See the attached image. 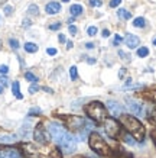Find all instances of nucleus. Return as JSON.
Instances as JSON below:
<instances>
[{"label":"nucleus","mask_w":156,"mask_h":158,"mask_svg":"<svg viewBox=\"0 0 156 158\" xmlns=\"http://www.w3.org/2000/svg\"><path fill=\"white\" fill-rule=\"evenodd\" d=\"M137 57L140 58H146L149 55V48L147 47H142V48H137Z\"/></svg>","instance_id":"nucleus-20"},{"label":"nucleus","mask_w":156,"mask_h":158,"mask_svg":"<svg viewBox=\"0 0 156 158\" xmlns=\"http://www.w3.org/2000/svg\"><path fill=\"white\" fill-rule=\"evenodd\" d=\"M42 113V110L39 109V107H32V109L29 110V116L32 118V116H38V115H41Z\"/></svg>","instance_id":"nucleus-27"},{"label":"nucleus","mask_w":156,"mask_h":158,"mask_svg":"<svg viewBox=\"0 0 156 158\" xmlns=\"http://www.w3.org/2000/svg\"><path fill=\"white\" fill-rule=\"evenodd\" d=\"M30 25H32V22H30L29 19H23V22H22V26H23L25 29H28Z\"/></svg>","instance_id":"nucleus-40"},{"label":"nucleus","mask_w":156,"mask_h":158,"mask_svg":"<svg viewBox=\"0 0 156 158\" xmlns=\"http://www.w3.org/2000/svg\"><path fill=\"white\" fill-rule=\"evenodd\" d=\"M2 22H3V19H2V16H0V25H2Z\"/></svg>","instance_id":"nucleus-53"},{"label":"nucleus","mask_w":156,"mask_h":158,"mask_svg":"<svg viewBox=\"0 0 156 158\" xmlns=\"http://www.w3.org/2000/svg\"><path fill=\"white\" fill-rule=\"evenodd\" d=\"M85 48H87V49H94V44H93V42H87V44H85Z\"/></svg>","instance_id":"nucleus-44"},{"label":"nucleus","mask_w":156,"mask_h":158,"mask_svg":"<svg viewBox=\"0 0 156 158\" xmlns=\"http://www.w3.org/2000/svg\"><path fill=\"white\" fill-rule=\"evenodd\" d=\"M153 45H155V47H156V38L153 39Z\"/></svg>","instance_id":"nucleus-52"},{"label":"nucleus","mask_w":156,"mask_h":158,"mask_svg":"<svg viewBox=\"0 0 156 158\" xmlns=\"http://www.w3.org/2000/svg\"><path fill=\"white\" fill-rule=\"evenodd\" d=\"M9 45H10V48L13 49V51H18V49H19V41H18V39L10 38L9 39Z\"/></svg>","instance_id":"nucleus-25"},{"label":"nucleus","mask_w":156,"mask_h":158,"mask_svg":"<svg viewBox=\"0 0 156 158\" xmlns=\"http://www.w3.org/2000/svg\"><path fill=\"white\" fill-rule=\"evenodd\" d=\"M126 76V68H120V71H118V78H123Z\"/></svg>","instance_id":"nucleus-42"},{"label":"nucleus","mask_w":156,"mask_h":158,"mask_svg":"<svg viewBox=\"0 0 156 158\" xmlns=\"http://www.w3.org/2000/svg\"><path fill=\"white\" fill-rule=\"evenodd\" d=\"M117 16H118V18H120V19L127 20V19H130V18H132V13H130L129 10H126V9H118V12H117Z\"/></svg>","instance_id":"nucleus-18"},{"label":"nucleus","mask_w":156,"mask_h":158,"mask_svg":"<svg viewBox=\"0 0 156 158\" xmlns=\"http://www.w3.org/2000/svg\"><path fill=\"white\" fill-rule=\"evenodd\" d=\"M87 116L90 118L91 120H94L97 123H103L104 120L107 119V115H109V110L107 107L101 103V102H91L84 107Z\"/></svg>","instance_id":"nucleus-2"},{"label":"nucleus","mask_w":156,"mask_h":158,"mask_svg":"<svg viewBox=\"0 0 156 158\" xmlns=\"http://www.w3.org/2000/svg\"><path fill=\"white\" fill-rule=\"evenodd\" d=\"M152 139L155 141V144H156V129L153 131V132H152Z\"/></svg>","instance_id":"nucleus-47"},{"label":"nucleus","mask_w":156,"mask_h":158,"mask_svg":"<svg viewBox=\"0 0 156 158\" xmlns=\"http://www.w3.org/2000/svg\"><path fill=\"white\" fill-rule=\"evenodd\" d=\"M103 36H104V38H109V36H110V31L104 29V31H103Z\"/></svg>","instance_id":"nucleus-45"},{"label":"nucleus","mask_w":156,"mask_h":158,"mask_svg":"<svg viewBox=\"0 0 156 158\" xmlns=\"http://www.w3.org/2000/svg\"><path fill=\"white\" fill-rule=\"evenodd\" d=\"M145 25H146L145 18H136V19L133 20V26L134 28H145Z\"/></svg>","instance_id":"nucleus-19"},{"label":"nucleus","mask_w":156,"mask_h":158,"mask_svg":"<svg viewBox=\"0 0 156 158\" xmlns=\"http://www.w3.org/2000/svg\"><path fill=\"white\" fill-rule=\"evenodd\" d=\"M88 5L91 7H100V6L103 5V2L101 0H88Z\"/></svg>","instance_id":"nucleus-29"},{"label":"nucleus","mask_w":156,"mask_h":158,"mask_svg":"<svg viewBox=\"0 0 156 158\" xmlns=\"http://www.w3.org/2000/svg\"><path fill=\"white\" fill-rule=\"evenodd\" d=\"M7 73H9V67L7 65H0V74L2 76H6Z\"/></svg>","instance_id":"nucleus-36"},{"label":"nucleus","mask_w":156,"mask_h":158,"mask_svg":"<svg viewBox=\"0 0 156 158\" xmlns=\"http://www.w3.org/2000/svg\"><path fill=\"white\" fill-rule=\"evenodd\" d=\"M48 132L51 134V136L55 139L57 142H59L62 136L66 134L65 128H64L61 123H58V122H49V123H48Z\"/></svg>","instance_id":"nucleus-7"},{"label":"nucleus","mask_w":156,"mask_h":158,"mask_svg":"<svg viewBox=\"0 0 156 158\" xmlns=\"http://www.w3.org/2000/svg\"><path fill=\"white\" fill-rule=\"evenodd\" d=\"M3 90H5V87H3V86H2V84H0V94L3 93Z\"/></svg>","instance_id":"nucleus-51"},{"label":"nucleus","mask_w":156,"mask_h":158,"mask_svg":"<svg viewBox=\"0 0 156 158\" xmlns=\"http://www.w3.org/2000/svg\"><path fill=\"white\" fill-rule=\"evenodd\" d=\"M118 119H120L122 126H123L124 129L127 131L136 141H143V139H145V128H143V125L140 123L139 119H136V118L132 115H126V113H122V115L118 116Z\"/></svg>","instance_id":"nucleus-1"},{"label":"nucleus","mask_w":156,"mask_h":158,"mask_svg":"<svg viewBox=\"0 0 156 158\" xmlns=\"http://www.w3.org/2000/svg\"><path fill=\"white\" fill-rule=\"evenodd\" d=\"M12 91H13V94L16 99H19L22 100L23 96H22V93H20V86H19V81H13L12 83Z\"/></svg>","instance_id":"nucleus-13"},{"label":"nucleus","mask_w":156,"mask_h":158,"mask_svg":"<svg viewBox=\"0 0 156 158\" xmlns=\"http://www.w3.org/2000/svg\"><path fill=\"white\" fill-rule=\"evenodd\" d=\"M28 13L30 15V16H38L39 15V7L36 5H30L28 7Z\"/></svg>","instance_id":"nucleus-22"},{"label":"nucleus","mask_w":156,"mask_h":158,"mask_svg":"<svg viewBox=\"0 0 156 158\" xmlns=\"http://www.w3.org/2000/svg\"><path fill=\"white\" fill-rule=\"evenodd\" d=\"M49 158H62V152L59 148H54L49 154Z\"/></svg>","instance_id":"nucleus-23"},{"label":"nucleus","mask_w":156,"mask_h":158,"mask_svg":"<svg viewBox=\"0 0 156 158\" xmlns=\"http://www.w3.org/2000/svg\"><path fill=\"white\" fill-rule=\"evenodd\" d=\"M124 139H126V142H127L129 145H134V144H136V142H134V138H133L130 134L126 135V136H124Z\"/></svg>","instance_id":"nucleus-33"},{"label":"nucleus","mask_w":156,"mask_h":158,"mask_svg":"<svg viewBox=\"0 0 156 158\" xmlns=\"http://www.w3.org/2000/svg\"><path fill=\"white\" fill-rule=\"evenodd\" d=\"M61 22H55V23H51L49 25V29L51 31H58V29H61Z\"/></svg>","instance_id":"nucleus-32"},{"label":"nucleus","mask_w":156,"mask_h":158,"mask_svg":"<svg viewBox=\"0 0 156 158\" xmlns=\"http://www.w3.org/2000/svg\"><path fill=\"white\" fill-rule=\"evenodd\" d=\"M126 103H127L129 109L132 110L134 115H140L142 113V106H140V103L136 100H133V99H130V97H127L126 99Z\"/></svg>","instance_id":"nucleus-11"},{"label":"nucleus","mask_w":156,"mask_h":158,"mask_svg":"<svg viewBox=\"0 0 156 158\" xmlns=\"http://www.w3.org/2000/svg\"><path fill=\"white\" fill-rule=\"evenodd\" d=\"M38 45L36 44H32V42H26L25 44V51L29 54H35V52H38Z\"/></svg>","instance_id":"nucleus-15"},{"label":"nucleus","mask_w":156,"mask_h":158,"mask_svg":"<svg viewBox=\"0 0 156 158\" xmlns=\"http://www.w3.org/2000/svg\"><path fill=\"white\" fill-rule=\"evenodd\" d=\"M61 2H65V3H66V2H70V0H61Z\"/></svg>","instance_id":"nucleus-54"},{"label":"nucleus","mask_w":156,"mask_h":158,"mask_svg":"<svg viewBox=\"0 0 156 158\" xmlns=\"http://www.w3.org/2000/svg\"><path fill=\"white\" fill-rule=\"evenodd\" d=\"M68 31H70V34H71V35H77V34H78V28H77L75 25H70Z\"/></svg>","instance_id":"nucleus-34"},{"label":"nucleus","mask_w":156,"mask_h":158,"mask_svg":"<svg viewBox=\"0 0 156 158\" xmlns=\"http://www.w3.org/2000/svg\"><path fill=\"white\" fill-rule=\"evenodd\" d=\"M39 89H41V87L38 86V83H32V86L29 87V93H30V94H35Z\"/></svg>","instance_id":"nucleus-30"},{"label":"nucleus","mask_w":156,"mask_h":158,"mask_svg":"<svg viewBox=\"0 0 156 158\" xmlns=\"http://www.w3.org/2000/svg\"><path fill=\"white\" fill-rule=\"evenodd\" d=\"M124 42H126V45H127L130 49H134L139 47V42H140V39H139V36H136V35H132V34H127L126 35V39H124Z\"/></svg>","instance_id":"nucleus-10"},{"label":"nucleus","mask_w":156,"mask_h":158,"mask_svg":"<svg viewBox=\"0 0 156 158\" xmlns=\"http://www.w3.org/2000/svg\"><path fill=\"white\" fill-rule=\"evenodd\" d=\"M7 158H22V154L18 151V149H6L3 152Z\"/></svg>","instance_id":"nucleus-14"},{"label":"nucleus","mask_w":156,"mask_h":158,"mask_svg":"<svg viewBox=\"0 0 156 158\" xmlns=\"http://www.w3.org/2000/svg\"><path fill=\"white\" fill-rule=\"evenodd\" d=\"M58 144L61 145L62 151H64L65 154H72L77 149V139L74 138L72 135H70V134L64 135Z\"/></svg>","instance_id":"nucleus-6"},{"label":"nucleus","mask_w":156,"mask_h":158,"mask_svg":"<svg viewBox=\"0 0 156 158\" xmlns=\"http://www.w3.org/2000/svg\"><path fill=\"white\" fill-rule=\"evenodd\" d=\"M97 32H98V29L95 28V26H90V28H87V34H88V36H95Z\"/></svg>","instance_id":"nucleus-28"},{"label":"nucleus","mask_w":156,"mask_h":158,"mask_svg":"<svg viewBox=\"0 0 156 158\" xmlns=\"http://www.w3.org/2000/svg\"><path fill=\"white\" fill-rule=\"evenodd\" d=\"M72 158H88V157H85V155H75V157H72Z\"/></svg>","instance_id":"nucleus-50"},{"label":"nucleus","mask_w":156,"mask_h":158,"mask_svg":"<svg viewBox=\"0 0 156 158\" xmlns=\"http://www.w3.org/2000/svg\"><path fill=\"white\" fill-rule=\"evenodd\" d=\"M59 10H61V5L58 2H49L45 6V12L48 15H57V13H59Z\"/></svg>","instance_id":"nucleus-12"},{"label":"nucleus","mask_w":156,"mask_h":158,"mask_svg":"<svg viewBox=\"0 0 156 158\" xmlns=\"http://www.w3.org/2000/svg\"><path fill=\"white\" fill-rule=\"evenodd\" d=\"M103 128L111 139H117L122 135V128L116 119H106L103 122Z\"/></svg>","instance_id":"nucleus-5"},{"label":"nucleus","mask_w":156,"mask_h":158,"mask_svg":"<svg viewBox=\"0 0 156 158\" xmlns=\"http://www.w3.org/2000/svg\"><path fill=\"white\" fill-rule=\"evenodd\" d=\"M16 139H18L16 135H5V136L0 138V142H2V144H12V142H14Z\"/></svg>","instance_id":"nucleus-17"},{"label":"nucleus","mask_w":156,"mask_h":158,"mask_svg":"<svg viewBox=\"0 0 156 158\" xmlns=\"http://www.w3.org/2000/svg\"><path fill=\"white\" fill-rule=\"evenodd\" d=\"M118 55L122 58H124V61H130V55L126 52H123V51H118Z\"/></svg>","instance_id":"nucleus-38"},{"label":"nucleus","mask_w":156,"mask_h":158,"mask_svg":"<svg viewBox=\"0 0 156 158\" xmlns=\"http://www.w3.org/2000/svg\"><path fill=\"white\" fill-rule=\"evenodd\" d=\"M3 12H5L6 16H12V13H13V7L10 5H6L5 7H3Z\"/></svg>","instance_id":"nucleus-31"},{"label":"nucleus","mask_w":156,"mask_h":158,"mask_svg":"<svg viewBox=\"0 0 156 158\" xmlns=\"http://www.w3.org/2000/svg\"><path fill=\"white\" fill-rule=\"evenodd\" d=\"M88 142H90L91 149H93L95 154H98L101 157H109V155H111V148H110L109 144L101 138V135H100L98 132H91L90 138H88Z\"/></svg>","instance_id":"nucleus-3"},{"label":"nucleus","mask_w":156,"mask_h":158,"mask_svg":"<svg viewBox=\"0 0 156 158\" xmlns=\"http://www.w3.org/2000/svg\"><path fill=\"white\" fill-rule=\"evenodd\" d=\"M65 126L72 132H81L82 129H85V119L81 116H65Z\"/></svg>","instance_id":"nucleus-4"},{"label":"nucleus","mask_w":156,"mask_h":158,"mask_svg":"<svg viewBox=\"0 0 156 158\" xmlns=\"http://www.w3.org/2000/svg\"><path fill=\"white\" fill-rule=\"evenodd\" d=\"M122 3V0H110V7H117Z\"/></svg>","instance_id":"nucleus-39"},{"label":"nucleus","mask_w":156,"mask_h":158,"mask_svg":"<svg viewBox=\"0 0 156 158\" xmlns=\"http://www.w3.org/2000/svg\"><path fill=\"white\" fill-rule=\"evenodd\" d=\"M87 62H90V64H95V58H88Z\"/></svg>","instance_id":"nucleus-49"},{"label":"nucleus","mask_w":156,"mask_h":158,"mask_svg":"<svg viewBox=\"0 0 156 158\" xmlns=\"http://www.w3.org/2000/svg\"><path fill=\"white\" fill-rule=\"evenodd\" d=\"M122 41H123V38H122L120 35H114V42H113V45H116V47H117V45L122 42Z\"/></svg>","instance_id":"nucleus-37"},{"label":"nucleus","mask_w":156,"mask_h":158,"mask_svg":"<svg viewBox=\"0 0 156 158\" xmlns=\"http://www.w3.org/2000/svg\"><path fill=\"white\" fill-rule=\"evenodd\" d=\"M57 52H58V51L55 48H48L46 49V54H48V55H57Z\"/></svg>","instance_id":"nucleus-41"},{"label":"nucleus","mask_w":156,"mask_h":158,"mask_svg":"<svg viewBox=\"0 0 156 158\" xmlns=\"http://www.w3.org/2000/svg\"><path fill=\"white\" fill-rule=\"evenodd\" d=\"M66 48H68V49L72 48V42H71V41H66Z\"/></svg>","instance_id":"nucleus-46"},{"label":"nucleus","mask_w":156,"mask_h":158,"mask_svg":"<svg viewBox=\"0 0 156 158\" xmlns=\"http://www.w3.org/2000/svg\"><path fill=\"white\" fill-rule=\"evenodd\" d=\"M58 41H59L61 44H64V42H65V35L59 34V35H58Z\"/></svg>","instance_id":"nucleus-43"},{"label":"nucleus","mask_w":156,"mask_h":158,"mask_svg":"<svg viewBox=\"0 0 156 158\" xmlns=\"http://www.w3.org/2000/svg\"><path fill=\"white\" fill-rule=\"evenodd\" d=\"M28 134H29V123L28 122H26V123L23 125V126H22V128H20V135H22V136H28Z\"/></svg>","instance_id":"nucleus-26"},{"label":"nucleus","mask_w":156,"mask_h":158,"mask_svg":"<svg viewBox=\"0 0 156 158\" xmlns=\"http://www.w3.org/2000/svg\"><path fill=\"white\" fill-rule=\"evenodd\" d=\"M0 84H2L3 87L7 86V84H9V80H7V77H6V76H2V77H0Z\"/></svg>","instance_id":"nucleus-35"},{"label":"nucleus","mask_w":156,"mask_h":158,"mask_svg":"<svg viewBox=\"0 0 156 158\" xmlns=\"http://www.w3.org/2000/svg\"><path fill=\"white\" fill-rule=\"evenodd\" d=\"M70 76H71V80H72V81H75L77 78H78V70H77L75 65H72V67L70 68Z\"/></svg>","instance_id":"nucleus-24"},{"label":"nucleus","mask_w":156,"mask_h":158,"mask_svg":"<svg viewBox=\"0 0 156 158\" xmlns=\"http://www.w3.org/2000/svg\"><path fill=\"white\" fill-rule=\"evenodd\" d=\"M82 6L81 5H72L71 7H70V13L72 15V16H80L81 13H82Z\"/></svg>","instance_id":"nucleus-16"},{"label":"nucleus","mask_w":156,"mask_h":158,"mask_svg":"<svg viewBox=\"0 0 156 158\" xmlns=\"http://www.w3.org/2000/svg\"><path fill=\"white\" fill-rule=\"evenodd\" d=\"M49 132H48V129H45L43 128L42 123H39L36 128H35V131H33V139L38 142V144H42V145H46L48 142H49Z\"/></svg>","instance_id":"nucleus-8"},{"label":"nucleus","mask_w":156,"mask_h":158,"mask_svg":"<svg viewBox=\"0 0 156 158\" xmlns=\"http://www.w3.org/2000/svg\"><path fill=\"white\" fill-rule=\"evenodd\" d=\"M25 78H26V80H28V81H30V83H38V77L35 76V74H33V73H30V71H26L25 73Z\"/></svg>","instance_id":"nucleus-21"},{"label":"nucleus","mask_w":156,"mask_h":158,"mask_svg":"<svg viewBox=\"0 0 156 158\" xmlns=\"http://www.w3.org/2000/svg\"><path fill=\"white\" fill-rule=\"evenodd\" d=\"M43 90L46 91V93H54V90H52V89H49V87H43Z\"/></svg>","instance_id":"nucleus-48"},{"label":"nucleus","mask_w":156,"mask_h":158,"mask_svg":"<svg viewBox=\"0 0 156 158\" xmlns=\"http://www.w3.org/2000/svg\"><path fill=\"white\" fill-rule=\"evenodd\" d=\"M0 45H2V42H0Z\"/></svg>","instance_id":"nucleus-55"},{"label":"nucleus","mask_w":156,"mask_h":158,"mask_svg":"<svg viewBox=\"0 0 156 158\" xmlns=\"http://www.w3.org/2000/svg\"><path fill=\"white\" fill-rule=\"evenodd\" d=\"M107 110H109L113 116H120L124 112V106H122L116 100H109L107 102Z\"/></svg>","instance_id":"nucleus-9"}]
</instances>
